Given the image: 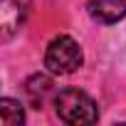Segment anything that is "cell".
Returning <instances> with one entry per match:
<instances>
[{
    "label": "cell",
    "instance_id": "1",
    "mask_svg": "<svg viewBox=\"0 0 126 126\" xmlns=\"http://www.w3.org/2000/svg\"><path fill=\"white\" fill-rule=\"evenodd\" d=\"M54 111L64 124H72V126H84V124L99 121L96 101L89 94H84L82 89H74V87L62 89L54 96Z\"/></svg>",
    "mask_w": 126,
    "mask_h": 126
},
{
    "label": "cell",
    "instance_id": "2",
    "mask_svg": "<svg viewBox=\"0 0 126 126\" xmlns=\"http://www.w3.org/2000/svg\"><path fill=\"white\" fill-rule=\"evenodd\" d=\"M82 49L69 35L54 37L45 49V67L52 74H72L82 67Z\"/></svg>",
    "mask_w": 126,
    "mask_h": 126
},
{
    "label": "cell",
    "instance_id": "3",
    "mask_svg": "<svg viewBox=\"0 0 126 126\" xmlns=\"http://www.w3.org/2000/svg\"><path fill=\"white\" fill-rule=\"evenodd\" d=\"M32 0H0V22H3V40H10L25 22Z\"/></svg>",
    "mask_w": 126,
    "mask_h": 126
},
{
    "label": "cell",
    "instance_id": "4",
    "mask_svg": "<svg viewBox=\"0 0 126 126\" xmlns=\"http://www.w3.org/2000/svg\"><path fill=\"white\" fill-rule=\"evenodd\" d=\"M89 15L101 25H114L126 17V0H89Z\"/></svg>",
    "mask_w": 126,
    "mask_h": 126
},
{
    "label": "cell",
    "instance_id": "5",
    "mask_svg": "<svg viewBox=\"0 0 126 126\" xmlns=\"http://www.w3.org/2000/svg\"><path fill=\"white\" fill-rule=\"evenodd\" d=\"M49 92H52V79L45 77V74H35V77H30L25 82V94H27V99H30V104L35 109H40L45 104Z\"/></svg>",
    "mask_w": 126,
    "mask_h": 126
},
{
    "label": "cell",
    "instance_id": "6",
    "mask_svg": "<svg viewBox=\"0 0 126 126\" xmlns=\"http://www.w3.org/2000/svg\"><path fill=\"white\" fill-rule=\"evenodd\" d=\"M25 121V111L22 104L15 99H0V124L3 126H20Z\"/></svg>",
    "mask_w": 126,
    "mask_h": 126
}]
</instances>
